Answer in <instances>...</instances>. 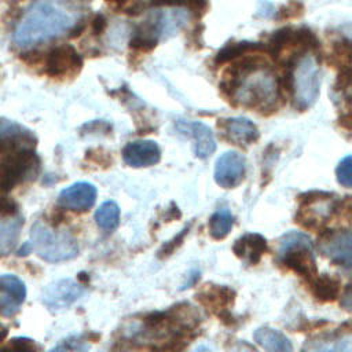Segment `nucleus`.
<instances>
[{"instance_id":"obj_5","label":"nucleus","mask_w":352,"mask_h":352,"mask_svg":"<svg viewBox=\"0 0 352 352\" xmlns=\"http://www.w3.org/2000/svg\"><path fill=\"white\" fill-rule=\"evenodd\" d=\"M341 201L331 192L311 191L300 195L296 223L307 230H322L340 210Z\"/></svg>"},{"instance_id":"obj_7","label":"nucleus","mask_w":352,"mask_h":352,"mask_svg":"<svg viewBox=\"0 0 352 352\" xmlns=\"http://www.w3.org/2000/svg\"><path fill=\"white\" fill-rule=\"evenodd\" d=\"M188 21V14L184 10L153 11L146 21L138 28L133 36L157 45L160 38H168L179 32Z\"/></svg>"},{"instance_id":"obj_24","label":"nucleus","mask_w":352,"mask_h":352,"mask_svg":"<svg viewBox=\"0 0 352 352\" xmlns=\"http://www.w3.org/2000/svg\"><path fill=\"white\" fill-rule=\"evenodd\" d=\"M209 234L213 239H224L234 226V216L227 208L217 209L209 219Z\"/></svg>"},{"instance_id":"obj_12","label":"nucleus","mask_w":352,"mask_h":352,"mask_svg":"<svg viewBox=\"0 0 352 352\" xmlns=\"http://www.w3.org/2000/svg\"><path fill=\"white\" fill-rule=\"evenodd\" d=\"M246 160L238 151H226L214 164V182L223 188L236 187L245 177Z\"/></svg>"},{"instance_id":"obj_1","label":"nucleus","mask_w":352,"mask_h":352,"mask_svg":"<svg viewBox=\"0 0 352 352\" xmlns=\"http://www.w3.org/2000/svg\"><path fill=\"white\" fill-rule=\"evenodd\" d=\"M220 88L236 104L268 110L279 99V81L271 67L261 63L257 55L234 63L223 76Z\"/></svg>"},{"instance_id":"obj_8","label":"nucleus","mask_w":352,"mask_h":352,"mask_svg":"<svg viewBox=\"0 0 352 352\" xmlns=\"http://www.w3.org/2000/svg\"><path fill=\"white\" fill-rule=\"evenodd\" d=\"M318 249L331 263L349 268L352 264V235L348 228L320 230Z\"/></svg>"},{"instance_id":"obj_30","label":"nucleus","mask_w":352,"mask_h":352,"mask_svg":"<svg viewBox=\"0 0 352 352\" xmlns=\"http://www.w3.org/2000/svg\"><path fill=\"white\" fill-rule=\"evenodd\" d=\"M336 175L340 184H342L344 187L352 186V157L351 155H346L340 161L336 169Z\"/></svg>"},{"instance_id":"obj_4","label":"nucleus","mask_w":352,"mask_h":352,"mask_svg":"<svg viewBox=\"0 0 352 352\" xmlns=\"http://www.w3.org/2000/svg\"><path fill=\"white\" fill-rule=\"evenodd\" d=\"M278 260L308 280L318 274L312 241L301 231H290L279 239Z\"/></svg>"},{"instance_id":"obj_6","label":"nucleus","mask_w":352,"mask_h":352,"mask_svg":"<svg viewBox=\"0 0 352 352\" xmlns=\"http://www.w3.org/2000/svg\"><path fill=\"white\" fill-rule=\"evenodd\" d=\"M320 73L316 59L312 55H304L296 63L292 74V89L294 106L300 110L311 107L319 95Z\"/></svg>"},{"instance_id":"obj_31","label":"nucleus","mask_w":352,"mask_h":352,"mask_svg":"<svg viewBox=\"0 0 352 352\" xmlns=\"http://www.w3.org/2000/svg\"><path fill=\"white\" fill-rule=\"evenodd\" d=\"M85 160L94 161L95 164H99V165H104V166H109V165H111V157L109 155V153L103 151L102 148H94V150H89V151H87Z\"/></svg>"},{"instance_id":"obj_28","label":"nucleus","mask_w":352,"mask_h":352,"mask_svg":"<svg viewBox=\"0 0 352 352\" xmlns=\"http://www.w3.org/2000/svg\"><path fill=\"white\" fill-rule=\"evenodd\" d=\"M0 352H38V345L29 337H14L0 348Z\"/></svg>"},{"instance_id":"obj_19","label":"nucleus","mask_w":352,"mask_h":352,"mask_svg":"<svg viewBox=\"0 0 352 352\" xmlns=\"http://www.w3.org/2000/svg\"><path fill=\"white\" fill-rule=\"evenodd\" d=\"M268 250L267 239L257 232H246L232 245L234 254L250 265H256Z\"/></svg>"},{"instance_id":"obj_3","label":"nucleus","mask_w":352,"mask_h":352,"mask_svg":"<svg viewBox=\"0 0 352 352\" xmlns=\"http://www.w3.org/2000/svg\"><path fill=\"white\" fill-rule=\"evenodd\" d=\"M30 243L40 258L48 263L72 260L78 254L77 239L67 231H54L43 221L30 228Z\"/></svg>"},{"instance_id":"obj_20","label":"nucleus","mask_w":352,"mask_h":352,"mask_svg":"<svg viewBox=\"0 0 352 352\" xmlns=\"http://www.w3.org/2000/svg\"><path fill=\"white\" fill-rule=\"evenodd\" d=\"M309 290L314 298L319 302H333L342 293L341 280L329 274H316L314 278H311Z\"/></svg>"},{"instance_id":"obj_29","label":"nucleus","mask_w":352,"mask_h":352,"mask_svg":"<svg viewBox=\"0 0 352 352\" xmlns=\"http://www.w3.org/2000/svg\"><path fill=\"white\" fill-rule=\"evenodd\" d=\"M191 226H192V221L188 224V226H186L179 234H176L172 239H169V241H166L160 249H158V252H157V257L158 258H166V257H169L182 243H183V241H184V238H186V235L190 232V228H191Z\"/></svg>"},{"instance_id":"obj_11","label":"nucleus","mask_w":352,"mask_h":352,"mask_svg":"<svg viewBox=\"0 0 352 352\" xmlns=\"http://www.w3.org/2000/svg\"><path fill=\"white\" fill-rule=\"evenodd\" d=\"M85 293L84 283L65 278L45 286L41 292V302L51 311H60L70 307Z\"/></svg>"},{"instance_id":"obj_14","label":"nucleus","mask_w":352,"mask_h":352,"mask_svg":"<svg viewBox=\"0 0 352 352\" xmlns=\"http://www.w3.org/2000/svg\"><path fill=\"white\" fill-rule=\"evenodd\" d=\"M26 297L25 283L14 274L0 275V314L11 318L19 311Z\"/></svg>"},{"instance_id":"obj_9","label":"nucleus","mask_w":352,"mask_h":352,"mask_svg":"<svg viewBox=\"0 0 352 352\" xmlns=\"http://www.w3.org/2000/svg\"><path fill=\"white\" fill-rule=\"evenodd\" d=\"M236 293L232 287L227 285H205L204 289H201L195 298L197 301L205 307L208 311H210L213 315L219 318L224 324L231 326L235 322V318L230 312V308L234 305Z\"/></svg>"},{"instance_id":"obj_33","label":"nucleus","mask_w":352,"mask_h":352,"mask_svg":"<svg viewBox=\"0 0 352 352\" xmlns=\"http://www.w3.org/2000/svg\"><path fill=\"white\" fill-rule=\"evenodd\" d=\"M187 278H188V280H186V282L183 283V286L180 287L182 290H184V289H187V287H191V286L199 279V271H198V270L191 271V272L187 275Z\"/></svg>"},{"instance_id":"obj_35","label":"nucleus","mask_w":352,"mask_h":352,"mask_svg":"<svg viewBox=\"0 0 352 352\" xmlns=\"http://www.w3.org/2000/svg\"><path fill=\"white\" fill-rule=\"evenodd\" d=\"M106 1L111 3V4H116V6H122V4H125L126 0H106Z\"/></svg>"},{"instance_id":"obj_32","label":"nucleus","mask_w":352,"mask_h":352,"mask_svg":"<svg viewBox=\"0 0 352 352\" xmlns=\"http://www.w3.org/2000/svg\"><path fill=\"white\" fill-rule=\"evenodd\" d=\"M107 21H106V18L102 15V14H98L95 18H94V21H92V32L95 33V34H102L103 33V30H104V28H106V23Z\"/></svg>"},{"instance_id":"obj_26","label":"nucleus","mask_w":352,"mask_h":352,"mask_svg":"<svg viewBox=\"0 0 352 352\" xmlns=\"http://www.w3.org/2000/svg\"><path fill=\"white\" fill-rule=\"evenodd\" d=\"M89 337L85 336H70L59 341L50 352H89Z\"/></svg>"},{"instance_id":"obj_23","label":"nucleus","mask_w":352,"mask_h":352,"mask_svg":"<svg viewBox=\"0 0 352 352\" xmlns=\"http://www.w3.org/2000/svg\"><path fill=\"white\" fill-rule=\"evenodd\" d=\"M94 219L100 230L113 231L120 223V208L114 201H106L95 210Z\"/></svg>"},{"instance_id":"obj_18","label":"nucleus","mask_w":352,"mask_h":352,"mask_svg":"<svg viewBox=\"0 0 352 352\" xmlns=\"http://www.w3.org/2000/svg\"><path fill=\"white\" fill-rule=\"evenodd\" d=\"M177 129L182 133H187L194 139V153L198 158L205 160L216 150V142L213 133L204 122H177Z\"/></svg>"},{"instance_id":"obj_22","label":"nucleus","mask_w":352,"mask_h":352,"mask_svg":"<svg viewBox=\"0 0 352 352\" xmlns=\"http://www.w3.org/2000/svg\"><path fill=\"white\" fill-rule=\"evenodd\" d=\"M22 224L23 220L16 214L0 219V256H7L14 250Z\"/></svg>"},{"instance_id":"obj_15","label":"nucleus","mask_w":352,"mask_h":352,"mask_svg":"<svg viewBox=\"0 0 352 352\" xmlns=\"http://www.w3.org/2000/svg\"><path fill=\"white\" fill-rule=\"evenodd\" d=\"M96 201V188L88 182H77L63 188L58 195V205L73 212H85Z\"/></svg>"},{"instance_id":"obj_10","label":"nucleus","mask_w":352,"mask_h":352,"mask_svg":"<svg viewBox=\"0 0 352 352\" xmlns=\"http://www.w3.org/2000/svg\"><path fill=\"white\" fill-rule=\"evenodd\" d=\"M82 66V58L70 44L54 47L44 59V73L52 78L74 76Z\"/></svg>"},{"instance_id":"obj_34","label":"nucleus","mask_w":352,"mask_h":352,"mask_svg":"<svg viewBox=\"0 0 352 352\" xmlns=\"http://www.w3.org/2000/svg\"><path fill=\"white\" fill-rule=\"evenodd\" d=\"M32 250H33L32 243H30V242H25V243L21 246V249L18 250V256H26V254H29Z\"/></svg>"},{"instance_id":"obj_27","label":"nucleus","mask_w":352,"mask_h":352,"mask_svg":"<svg viewBox=\"0 0 352 352\" xmlns=\"http://www.w3.org/2000/svg\"><path fill=\"white\" fill-rule=\"evenodd\" d=\"M150 4L154 7H161V6L186 7L191 12L197 14L198 16L204 15L208 10V0H150Z\"/></svg>"},{"instance_id":"obj_16","label":"nucleus","mask_w":352,"mask_h":352,"mask_svg":"<svg viewBox=\"0 0 352 352\" xmlns=\"http://www.w3.org/2000/svg\"><path fill=\"white\" fill-rule=\"evenodd\" d=\"M122 160L132 168H147L160 162L161 150L154 140H135L122 148Z\"/></svg>"},{"instance_id":"obj_17","label":"nucleus","mask_w":352,"mask_h":352,"mask_svg":"<svg viewBox=\"0 0 352 352\" xmlns=\"http://www.w3.org/2000/svg\"><path fill=\"white\" fill-rule=\"evenodd\" d=\"M219 126L223 129L224 138L227 140L243 147L254 143L260 136L257 126L246 117H232L221 120V122H219Z\"/></svg>"},{"instance_id":"obj_25","label":"nucleus","mask_w":352,"mask_h":352,"mask_svg":"<svg viewBox=\"0 0 352 352\" xmlns=\"http://www.w3.org/2000/svg\"><path fill=\"white\" fill-rule=\"evenodd\" d=\"M260 50H264V45H260L258 43H248V41L232 43L226 45L221 51H219L216 56V63H224L238 56H243L249 51H260Z\"/></svg>"},{"instance_id":"obj_13","label":"nucleus","mask_w":352,"mask_h":352,"mask_svg":"<svg viewBox=\"0 0 352 352\" xmlns=\"http://www.w3.org/2000/svg\"><path fill=\"white\" fill-rule=\"evenodd\" d=\"M301 352H352L351 329H336L311 337Z\"/></svg>"},{"instance_id":"obj_21","label":"nucleus","mask_w":352,"mask_h":352,"mask_svg":"<svg viewBox=\"0 0 352 352\" xmlns=\"http://www.w3.org/2000/svg\"><path fill=\"white\" fill-rule=\"evenodd\" d=\"M253 338L265 352H293L292 341L276 329L261 326L253 333Z\"/></svg>"},{"instance_id":"obj_2","label":"nucleus","mask_w":352,"mask_h":352,"mask_svg":"<svg viewBox=\"0 0 352 352\" xmlns=\"http://www.w3.org/2000/svg\"><path fill=\"white\" fill-rule=\"evenodd\" d=\"M78 19L80 12L62 0H34L14 32V44L32 48L54 40L72 32Z\"/></svg>"}]
</instances>
